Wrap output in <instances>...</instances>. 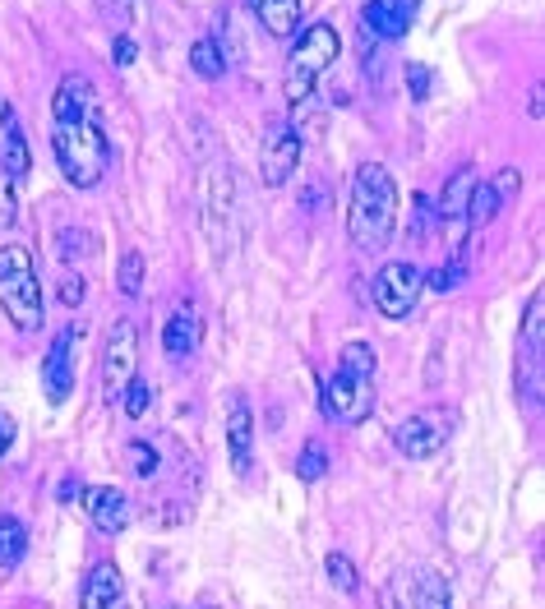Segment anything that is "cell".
<instances>
[{"mask_svg":"<svg viewBox=\"0 0 545 609\" xmlns=\"http://www.w3.org/2000/svg\"><path fill=\"white\" fill-rule=\"evenodd\" d=\"M0 305L19 333L42 328V282L24 245H0Z\"/></svg>","mask_w":545,"mask_h":609,"instance_id":"cell-4","label":"cell"},{"mask_svg":"<svg viewBox=\"0 0 545 609\" xmlns=\"http://www.w3.org/2000/svg\"><path fill=\"white\" fill-rule=\"evenodd\" d=\"M162 609H181V605H162Z\"/></svg>","mask_w":545,"mask_h":609,"instance_id":"cell-36","label":"cell"},{"mask_svg":"<svg viewBox=\"0 0 545 609\" xmlns=\"http://www.w3.org/2000/svg\"><path fill=\"white\" fill-rule=\"evenodd\" d=\"M56 499H61V503H65V499H74V480H65V485H56Z\"/></svg>","mask_w":545,"mask_h":609,"instance_id":"cell-35","label":"cell"},{"mask_svg":"<svg viewBox=\"0 0 545 609\" xmlns=\"http://www.w3.org/2000/svg\"><path fill=\"white\" fill-rule=\"evenodd\" d=\"M0 167L10 180H24L33 171V153H28V139H24V125L14 116L10 97H0Z\"/></svg>","mask_w":545,"mask_h":609,"instance_id":"cell-11","label":"cell"},{"mask_svg":"<svg viewBox=\"0 0 545 609\" xmlns=\"http://www.w3.org/2000/svg\"><path fill=\"white\" fill-rule=\"evenodd\" d=\"M412 605L416 609H453L444 577L430 573V568H416V573H412Z\"/></svg>","mask_w":545,"mask_h":609,"instance_id":"cell-20","label":"cell"},{"mask_svg":"<svg viewBox=\"0 0 545 609\" xmlns=\"http://www.w3.org/2000/svg\"><path fill=\"white\" fill-rule=\"evenodd\" d=\"M116 287H121V296H139L144 291V254L130 250L121 259V268H116Z\"/></svg>","mask_w":545,"mask_h":609,"instance_id":"cell-25","label":"cell"},{"mask_svg":"<svg viewBox=\"0 0 545 609\" xmlns=\"http://www.w3.org/2000/svg\"><path fill=\"white\" fill-rule=\"evenodd\" d=\"M250 448H255V411L241 393L227 397V453H231V471L245 476L250 471Z\"/></svg>","mask_w":545,"mask_h":609,"instance_id":"cell-10","label":"cell"},{"mask_svg":"<svg viewBox=\"0 0 545 609\" xmlns=\"http://www.w3.org/2000/svg\"><path fill=\"white\" fill-rule=\"evenodd\" d=\"M134 56H139V47H134L130 37H116V65H130Z\"/></svg>","mask_w":545,"mask_h":609,"instance_id":"cell-32","label":"cell"},{"mask_svg":"<svg viewBox=\"0 0 545 609\" xmlns=\"http://www.w3.org/2000/svg\"><path fill=\"white\" fill-rule=\"evenodd\" d=\"M190 70L199 74V79H222L227 74V56H222L218 37H199L190 47Z\"/></svg>","mask_w":545,"mask_h":609,"instance_id":"cell-22","label":"cell"},{"mask_svg":"<svg viewBox=\"0 0 545 609\" xmlns=\"http://www.w3.org/2000/svg\"><path fill=\"white\" fill-rule=\"evenodd\" d=\"M24 550H28V531H24V522L19 517H0V573H10L14 563L24 559Z\"/></svg>","mask_w":545,"mask_h":609,"instance_id":"cell-21","label":"cell"},{"mask_svg":"<svg viewBox=\"0 0 545 609\" xmlns=\"http://www.w3.org/2000/svg\"><path fill=\"white\" fill-rule=\"evenodd\" d=\"M319 402H324V416L333 425H361L375 411V351L365 342L342 347L338 370L319 388Z\"/></svg>","mask_w":545,"mask_h":609,"instance_id":"cell-3","label":"cell"},{"mask_svg":"<svg viewBox=\"0 0 545 609\" xmlns=\"http://www.w3.org/2000/svg\"><path fill=\"white\" fill-rule=\"evenodd\" d=\"M449 430H453L449 411H416L393 430V443H398V453L407 462H425V457H435L449 443Z\"/></svg>","mask_w":545,"mask_h":609,"instance_id":"cell-8","label":"cell"},{"mask_svg":"<svg viewBox=\"0 0 545 609\" xmlns=\"http://www.w3.org/2000/svg\"><path fill=\"white\" fill-rule=\"evenodd\" d=\"M139 374V323L134 319H116L107 337V351H102V397L107 402H121L125 383Z\"/></svg>","mask_w":545,"mask_h":609,"instance_id":"cell-6","label":"cell"},{"mask_svg":"<svg viewBox=\"0 0 545 609\" xmlns=\"http://www.w3.org/2000/svg\"><path fill=\"white\" fill-rule=\"evenodd\" d=\"M407 19H412L407 0H370L365 5V24L375 28L379 37H402L407 33Z\"/></svg>","mask_w":545,"mask_h":609,"instance_id":"cell-19","label":"cell"},{"mask_svg":"<svg viewBox=\"0 0 545 609\" xmlns=\"http://www.w3.org/2000/svg\"><path fill=\"white\" fill-rule=\"evenodd\" d=\"M472 185H476V167H458L449 176V185H444V194H439L435 213L444 217V222H458V217H467V199H472Z\"/></svg>","mask_w":545,"mask_h":609,"instance_id":"cell-18","label":"cell"},{"mask_svg":"<svg viewBox=\"0 0 545 609\" xmlns=\"http://www.w3.org/2000/svg\"><path fill=\"white\" fill-rule=\"evenodd\" d=\"M14 227V190H10V176H0V231Z\"/></svg>","mask_w":545,"mask_h":609,"instance_id":"cell-29","label":"cell"},{"mask_svg":"<svg viewBox=\"0 0 545 609\" xmlns=\"http://www.w3.org/2000/svg\"><path fill=\"white\" fill-rule=\"evenodd\" d=\"M425 291V273L416 263H384L375 277V305L384 319H407Z\"/></svg>","mask_w":545,"mask_h":609,"instance_id":"cell-7","label":"cell"},{"mask_svg":"<svg viewBox=\"0 0 545 609\" xmlns=\"http://www.w3.org/2000/svg\"><path fill=\"white\" fill-rule=\"evenodd\" d=\"M296 471H301V480H319L328 471V457L319 453V443H305L301 462H296Z\"/></svg>","mask_w":545,"mask_h":609,"instance_id":"cell-27","label":"cell"},{"mask_svg":"<svg viewBox=\"0 0 545 609\" xmlns=\"http://www.w3.org/2000/svg\"><path fill=\"white\" fill-rule=\"evenodd\" d=\"M97 5H111V0H97Z\"/></svg>","mask_w":545,"mask_h":609,"instance_id":"cell-37","label":"cell"},{"mask_svg":"<svg viewBox=\"0 0 545 609\" xmlns=\"http://www.w3.org/2000/svg\"><path fill=\"white\" fill-rule=\"evenodd\" d=\"M398 227V180L379 162H361L352 176V203H347V231L361 250H379Z\"/></svg>","mask_w":545,"mask_h":609,"instance_id":"cell-2","label":"cell"},{"mask_svg":"<svg viewBox=\"0 0 545 609\" xmlns=\"http://www.w3.org/2000/svg\"><path fill=\"white\" fill-rule=\"evenodd\" d=\"M84 609H125V577L116 563H97L84 582Z\"/></svg>","mask_w":545,"mask_h":609,"instance_id":"cell-16","label":"cell"},{"mask_svg":"<svg viewBox=\"0 0 545 609\" xmlns=\"http://www.w3.org/2000/svg\"><path fill=\"white\" fill-rule=\"evenodd\" d=\"M296 162H301V139L291 130H273L264 144V185L268 190H282L291 180V171H296Z\"/></svg>","mask_w":545,"mask_h":609,"instance_id":"cell-15","label":"cell"},{"mask_svg":"<svg viewBox=\"0 0 545 609\" xmlns=\"http://www.w3.org/2000/svg\"><path fill=\"white\" fill-rule=\"evenodd\" d=\"M93 111V88L79 74L61 79V88L51 97V148H56V162L74 190H97V180L107 176V134L93 120Z\"/></svg>","mask_w":545,"mask_h":609,"instance_id":"cell-1","label":"cell"},{"mask_svg":"<svg viewBox=\"0 0 545 609\" xmlns=\"http://www.w3.org/2000/svg\"><path fill=\"white\" fill-rule=\"evenodd\" d=\"M499 208H504V199H499L495 185H481V180H476V185H472V199H467V227H485V222H490Z\"/></svg>","mask_w":545,"mask_h":609,"instance_id":"cell-23","label":"cell"},{"mask_svg":"<svg viewBox=\"0 0 545 609\" xmlns=\"http://www.w3.org/2000/svg\"><path fill=\"white\" fill-rule=\"evenodd\" d=\"M199 199H204V231L218 236V231L236 227V176L227 167H208L199 176Z\"/></svg>","mask_w":545,"mask_h":609,"instance_id":"cell-9","label":"cell"},{"mask_svg":"<svg viewBox=\"0 0 545 609\" xmlns=\"http://www.w3.org/2000/svg\"><path fill=\"white\" fill-rule=\"evenodd\" d=\"M338 51H342V42L328 24H310L296 33V42H291V51H287V84H282L287 107H301L305 97L315 93L319 74L338 60Z\"/></svg>","mask_w":545,"mask_h":609,"instance_id":"cell-5","label":"cell"},{"mask_svg":"<svg viewBox=\"0 0 545 609\" xmlns=\"http://www.w3.org/2000/svg\"><path fill=\"white\" fill-rule=\"evenodd\" d=\"M84 508H88L97 531H107V536L125 531V522H130V499H125V490H116V485H93V490H84Z\"/></svg>","mask_w":545,"mask_h":609,"instance_id":"cell-14","label":"cell"},{"mask_svg":"<svg viewBox=\"0 0 545 609\" xmlns=\"http://www.w3.org/2000/svg\"><path fill=\"white\" fill-rule=\"evenodd\" d=\"M407 79H412V97H425V70L421 65H407Z\"/></svg>","mask_w":545,"mask_h":609,"instance_id":"cell-34","label":"cell"},{"mask_svg":"<svg viewBox=\"0 0 545 609\" xmlns=\"http://www.w3.org/2000/svg\"><path fill=\"white\" fill-rule=\"evenodd\" d=\"M10 443H14V420L5 416V411H0V457L10 453Z\"/></svg>","mask_w":545,"mask_h":609,"instance_id":"cell-33","label":"cell"},{"mask_svg":"<svg viewBox=\"0 0 545 609\" xmlns=\"http://www.w3.org/2000/svg\"><path fill=\"white\" fill-rule=\"evenodd\" d=\"M74 328L70 333H61V342H51V351H47V365H42V388H47V397L56 406L70 397V388H74Z\"/></svg>","mask_w":545,"mask_h":609,"instance_id":"cell-13","label":"cell"},{"mask_svg":"<svg viewBox=\"0 0 545 609\" xmlns=\"http://www.w3.org/2000/svg\"><path fill=\"white\" fill-rule=\"evenodd\" d=\"M130 462H134V471H139V476H153V471H158V453H153V443H134Z\"/></svg>","mask_w":545,"mask_h":609,"instance_id":"cell-28","label":"cell"},{"mask_svg":"<svg viewBox=\"0 0 545 609\" xmlns=\"http://www.w3.org/2000/svg\"><path fill=\"white\" fill-rule=\"evenodd\" d=\"M121 402H125V416H130V420H134V416H144V411H148V383L139 379V374H134V379L125 383Z\"/></svg>","mask_w":545,"mask_h":609,"instance_id":"cell-26","label":"cell"},{"mask_svg":"<svg viewBox=\"0 0 545 609\" xmlns=\"http://www.w3.org/2000/svg\"><path fill=\"white\" fill-rule=\"evenodd\" d=\"M324 568H328V582L338 586L342 596H356V586H361V577H356V568H352V559H347V554H328L324 559Z\"/></svg>","mask_w":545,"mask_h":609,"instance_id":"cell-24","label":"cell"},{"mask_svg":"<svg viewBox=\"0 0 545 609\" xmlns=\"http://www.w3.org/2000/svg\"><path fill=\"white\" fill-rule=\"evenodd\" d=\"M490 185H495V190H499V199H509V194L522 185V171H518V167H504L495 180H490Z\"/></svg>","mask_w":545,"mask_h":609,"instance_id":"cell-30","label":"cell"},{"mask_svg":"<svg viewBox=\"0 0 545 609\" xmlns=\"http://www.w3.org/2000/svg\"><path fill=\"white\" fill-rule=\"evenodd\" d=\"M199 337H204V319H199V305L194 300H181L171 319L162 323V351L167 356H190L199 347Z\"/></svg>","mask_w":545,"mask_h":609,"instance_id":"cell-12","label":"cell"},{"mask_svg":"<svg viewBox=\"0 0 545 609\" xmlns=\"http://www.w3.org/2000/svg\"><path fill=\"white\" fill-rule=\"evenodd\" d=\"M268 37H291L301 28V0H250Z\"/></svg>","mask_w":545,"mask_h":609,"instance_id":"cell-17","label":"cell"},{"mask_svg":"<svg viewBox=\"0 0 545 609\" xmlns=\"http://www.w3.org/2000/svg\"><path fill=\"white\" fill-rule=\"evenodd\" d=\"M61 300L65 305H79V300H84V282L74 273H61Z\"/></svg>","mask_w":545,"mask_h":609,"instance_id":"cell-31","label":"cell"}]
</instances>
